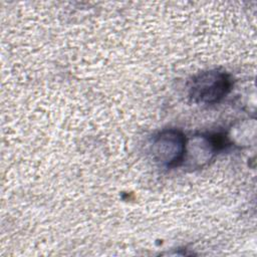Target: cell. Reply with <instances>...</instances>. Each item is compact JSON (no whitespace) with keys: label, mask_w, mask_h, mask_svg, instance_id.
<instances>
[{"label":"cell","mask_w":257,"mask_h":257,"mask_svg":"<svg viewBox=\"0 0 257 257\" xmlns=\"http://www.w3.org/2000/svg\"><path fill=\"white\" fill-rule=\"evenodd\" d=\"M229 87L230 80L226 73L210 70L200 73L192 80L190 94L198 102L212 103L221 99Z\"/></svg>","instance_id":"6da1fadb"},{"label":"cell","mask_w":257,"mask_h":257,"mask_svg":"<svg viewBox=\"0 0 257 257\" xmlns=\"http://www.w3.org/2000/svg\"><path fill=\"white\" fill-rule=\"evenodd\" d=\"M152 152L157 162L169 167L178 166L186 156L185 137L179 131H165L155 139Z\"/></svg>","instance_id":"7a4b0ae2"}]
</instances>
